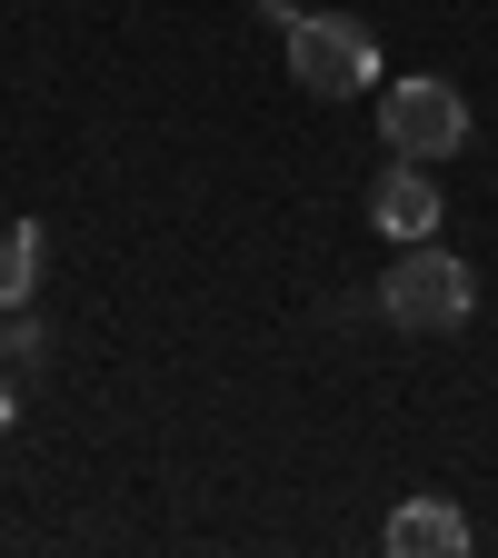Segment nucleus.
I'll list each match as a JSON object with an SVG mask.
<instances>
[{
    "mask_svg": "<svg viewBox=\"0 0 498 558\" xmlns=\"http://www.w3.org/2000/svg\"><path fill=\"white\" fill-rule=\"evenodd\" d=\"M379 310H389V329L449 339V329L478 310V279H469V259H459V250H429V240H409V250H399V269L379 279Z\"/></svg>",
    "mask_w": 498,
    "mask_h": 558,
    "instance_id": "nucleus-1",
    "label": "nucleus"
},
{
    "mask_svg": "<svg viewBox=\"0 0 498 558\" xmlns=\"http://www.w3.org/2000/svg\"><path fill=\"white\" fill-rule=\"evenodd\" d=\"M279 40H290V81L319 90V100H349V90L379 81V40H369L360 21H319V11H300Z\"/></svg>",
    "mask_w": 498,
    "mask_h": 558,
    "instance_id": "nucleus-2",
    "label": "nucleus"
},
{
    "mask_svg": "<svg viewBox=\"0 0 498 558\" xmlns=\"http://www.w3.org/2000/svg\"><path fill=\"white\" fill-rule=\"evenodd\" d=\"M379 130H389L399 160H429L439 170L459 140H469V100L449 81H399V90H379Z\"/></svg>",
    "mask_w": 498,
    "mask_h": 558,
    "instance_id": "nucleus-3",
    "label": "nucleus"
},
{
    "mask_svg": "<svg viewBox=\"0 0 498 558\" xmlns=\"http://www.w3.org/2000/svg\"><path fill=\"white\" fill-rule=\"evenodd\" d=\"M369 220L389 240H439V180H429V160H418V170H389L369 190Z\"/></svg>",
    "mask_w": 498,
    "mask_h": 558,
    "instance_id": "nucleus-4",
    "label": "nucleus"
},
{
    "mask_svg": "<svg viewBox=\"0 0 498 558\" xmlns=\"http://www.w3.org/2000/svg\"><path fill=\"white\" fill-rule=\"evenodd\" d=\"M389 548H399V558H459V548H469V519H459L449 499H409V509L389 519Z\"/></svg>",
    "mask_w": 498,
    "mask_h": 558,
    "instance_id": "nucleus-5",
    "label": "nucleus"
},
{
    "mask_svg": "<svg viewBox=\"0 0 498 558\" xmlns=\"http://www.w3.org/2000/svg\"><path fill=\"white\" fill-rule=\"evenodd\" d=\"M40 259H50L40 220H11V230H0V310H31V290H40Z\"/></svg>",
    "mask_w": 498,
    "mask_h": 558,
    "instance_id": "nucleus-6",
    "label": "nucleus"
},
{
    "mask_svg": "<svg viewBox=\"0 0 498 558\" xmlns=\"http://www.w3.org/2000/svg\"><path fill=\"white\" fill-rule=\"evenodd\" d=\"M40 349H50V329L31 310H0V360H40Z\"/></svg>",
    "mask_w": 498,
    "mask_h": 558,
    "instance_id": "nucleus-7",
    "label": "nucleus"
},
{
    "mask_svg": "<svg viewBox=\"0 0 498 558\" xmlns=\"http://www.w3.org/2000/svg\"><path fill=\"white\" fill-rule=\"evenodd\" d=\"M11 418H21V399H11V379H0V429H11Z\"/></svg>",
    "mask_w": 498,
    "mask_h": 558,
    "instance_id": "nucleus-8",
    "label": "nucleus"
}]
</instances>
